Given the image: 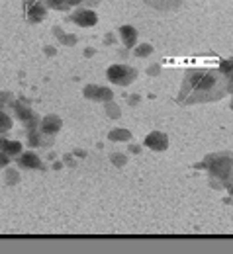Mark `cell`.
<instances>
[{"instance_id":"obj_1","label":"cell","mask_w":233,"mask_h":254,"mask_svg":"<svg viewBox=\"0 0 233 254\" xmlns=\"http://www.w3.org/2000/svg\"><path fill=\"white\" fill-rule=\"evenodd\" d=\"M227 92V80L219 71L210 69H192L184 74L178 104L192 106V104H206L221 100Z\"/></svg>"},{"instance_id":"obj_2","label":"cell","mask_w":233,"mask_h":254,"mask_svg":"<svg viewBox=\"0 0 233 254\" xmlns=\"http://www.w3.org/2000/svg\"><path fill=\"white\" fill-rule=\"evenodd\" d=\"M198 168H206L214 180L227 184V180L233 176V157L229 153H215L206 157L204 163L198 164Z\"/></svg>"},{"instance_id":"obj_3","label":"cell","mask_w":233,"mask_h":254,"mask_svg":"<svg viewBox=\"0 0 233 254\" xmlns=\"http://www.w3.org/2000/svg\"><path fill=\"white\" fill-rule=\"evenodd\" d=\"M6 108H10L12 111H14V115H16V119L26 127L28 131H32V129H39V115L30 108V106H24L20 100H14V98H10L8 100V104H6Z\"/></svg>"},{"instance_id":"obj_4","label":"cell","mask_w":233,"mask_h":254,"mask_svg":"<svg viewBox=\"0 0 233 254\" xmlns=\"http://www.w3.org/2000/svg\"><path fill=\"white\" fill-rule=\"evenodd\" d=\"M106 76L112 84L116 86H130L136 78H137V71L130 65H124V63H116L112 67H108L106 71Z\"/></svg>"},{"instance_id":"obj_5","label":"cell","mask_w":233,"mask_h":254,"mask_svg":"<svg viewBox=\"0 0 233 254\" xmlns=\"http://www.w3.org/2000/svg\"><path fill=\"white\" fill-rule=\"evenodd\" d=\"M71 22L77 24L78 28H92L98 24V14L92 10V8H86V6H77L73 12H71Z\"/></svg>"},{"instance_id":"obj_6","label":"cell","mask_w":233,"mask_h":254,"mask_svg":"<svg viewBox=\"0 0 233 254\" xmlns=\"http://www.w3.org/2000/svg\"><path fill=\"white\" fill-rule=\"evenodd\" d=\"M82 94L86 100H94V102H110L114 100V92L108 86H98V84H86L82 88Z\"/></svg>"},{"instance_id":"obj_7","label":"cell","mask_w":233,"mask_h":254,"mask_svg":"<svg viewBox=\"0 0 233 254\" xmlns=\"http://www.w3.org/2000/svg\"><path fill=\"white\" fill-rule=\"evenodd\" d=\"M145 147L155 151V153H163L169 149V137L163 133V131H151L147 137H145Z\"/></svg>"},{"instance_id":"obj_8","label":"cell","mask_w":233,"mask_h":254,"mask_svg":"<svg viewBox=\"0 0 233 254\" xmlns=\"http://www.w3.org/2000/svg\"><path fill=\"white\" fill-rule=\"evenodd\" d=\"M18 166L24 168V170H45V164L41 163V159L32 151L22 153L18 157Z\"/></svg>"},{"instance_id":"obj_9","label":"cell","mask_w":233,"mask_h":254,"mask_svg":"<svg viewBox=\"0 0 233 254\" xmlns=\"http://www.w3.org/2000/svg\"><path fill=\"white\" fill-rule=\"evenodd\" d=\"M63 127V119L59 115H45L41 121H39V131L45 133V135H57Z\"/></svg>"},{"instance_id":"obj_10","label":"cell","mask_w":233,"mask_h":254,"mask_svg":"<svg viewBox=\"0 0 233 254\" xmlns=\"http://www.w3.org/2000/svg\"><path fill=\"white\" fill-rule=\"evenodd\" d=\"M47 10H49V8L43 4V0H38V2H34L32 6L26 8V18H28L30 24H39V22L45 20Z\"/></svg>"},{"instance_id":"obj_11","label":"cell","mask_w":233,"mask_h":254,"mask_svg":"<svg viewBox=\"0 0 233 254\" xmlns=\"http://www.w3.org/2000/svg\"><path fill=\"white\" fill-rule=\"evenodd\" d=\"M53 143H55V139H53V135H45V133H41L39 129H32V131H28V145L30 147H53Z\"/></svg>"},{"instance_id":"obj_12","label":"cell","mask_w":233,"mask_h":254,"mask_svg":"<svg viewBox=\"0 0 233 254\" xmlns=\"http://www.w3.org/2000/svg\"><path fill=\"white\" fill-rule=\"evenodd\" d=\"M118 34H120V39H122V43L126 45V49H132V47L137 45L139 32H137L134 26H122V28L118 30Z\"/></svg>"},{"instance_id":"obj_13","label":"cell","mask_w":233,"mask_h":254,"mask_svg":"<svg viewBox=\"0 0 233 254\" xmlns=\"http://www.w3.org/2000/svg\"><path fill=\"white\" fill-rule=\"evenodd\" d=\"M145 2L151 8L159 10V12H173V10H176V8L182 6L184 0H145Z\"/></svg>"},{"instance_id":"obj_14","label":"cell","mask_w":233,"mask_h":254,"mask_svg":"<svg viewBox=\"0 0 233 254\" xmlns=\"http://www.w3.org/2000/svg\"><path fill=\"white\" fill-rule=\"evenodd\" d=\"M0 151H4V153L10 155V157H20V155L24 153L20 141H8V139H4V137H0Z\"/></svg>"},{"instance_id":"obj_15","label":"cell","mask_w":233,"mask_h":254,"mask_svg":"<svg viewBox=\"0 0 233 254\" xmlns=\"http://www.w3.org/2000/svg\"><path fill=\"white\" fill-rule=\"evenodd\" d=\"M217 71H219V73L225 76V80H227V92L233 94V57H231V59H225V61L219 65Z\"/></svg>"},{"instance_id":"obj_16","label":"cell","mask_w":233,"mask_h":254,"mask_svg":"<svg viewBox=\"0 0 233 254\" xmlns=\"http://www.w3.org/2000/svg\"><path fill=\"white\" fill-rule=\"evenodd\" d=\"M53 34H55V37L59 39V43H63V47H73V45L78 43V37H77L75 34H67V32H63L59 26L53 28Z\"/></svg>"},{"instance_id":"obj_17","label":"cell","mask_w":233,"mask_h":254,"mask_svg":"<svg viewBox=\"0 0 233 254\" xmlns=\"http://www.w3.org/2000/svg\"><path fill=\"white\" fill-rule=\"evenodd\" d=\"M108 139L116 141V143H128V141H132V131L124 129V127H118V129H112L108 133Z\"/></svg>"},{"instance_id":"obj_18","label":"cell","mask_w":233,"mask_h":254,"mask_svg":"<svg viewBox=\"0 0 233 254\" xmlns=\"http://www.w3.org/2000/svg\"><path fill=\"white\" fill-rule=\"evenodd\" d=\"M43 4L49 10H57V12H69L73 6L69 4V0H43Z\"/></svg>"},{"instance_id":"obj_19","label":"cell","mask_w":233,"mask_h":254,"mask_svg":"<svg viewBox=\"0 0 233 254\" xmlns=\"http://www.w3.org/2000/svg\"><path fill=\"white\" fill-rule=\"evenodd\" d=\"M14 125V119L4 111V108H0V135L2 133H8Z\"/></svg>"},{"instance_id":"obj_20","label":"cell","mask_w":233,"mask_h":254,"mask_svg":"<svg viewBox=\"0 0 233 254\" xmlns=\"http://www.w3.org/2000/svg\"><path fill=\"white\" fill-rule=\"evenodd\" d=\"M104 111H106V115H108L110 119H120V117H122V109H120V106L116 104L114 100L104 102Z\"/></svg>"},{"instance_id":"obj_21","label":"cell","mask_w":233,"mask_h":254,"mask_svg":"<svg viewBox=\"0 0 233 254\" xmlns=\"http://www.w3.org/2000/svg\"><path fill=\"white\" fill-rule=\"evenodd\" d=\"M20 182V172L16 168H8L6 166V172H4V184L6 186H16Z\"/></svg>"},{"instance_id":"obj_22","label":"cell","mask_w":233,"mask_h":254,"mask_svg":"<svg viewBox=\"0 0 233 254\" xmlns=\"http://www.w3.org/2000/svg\"><path fill=\"white\" fill-rule=\"evenodd\" d=\"M151 53H153V45H151V43H141V45H136V47H134V55L139 57V59H141V57H149Z\"/></svg>"},{"instance_id":"obj_23","label":"cell","mask_w":233,"mask_h":254,"mask_svg":"<svg viewBox=\"0 0 233 254\" xmlns=\"http://www.w3.org/2000/svg\"><path fill=\"white\" fill-rule=\"evenodd\" d=\"M110 161H112L114 166H118V168H122V166L128 164V157H126L124 153H114V155L110 157Z\"/></svg>"},{"instance_id":"obj_24","label":"cell","mask_w":233,"mask_h":254,"mask_svg":"<svg viewBox=\"0 0 233 254\" xmlns=\"http://www.w3.org/2000/svg\"><path fill=\"white\" fill-rule=\"evenodd\" d=\"M10 155H6L4 151H0V168H6L8 164H10Z\"/></svg>"},{"instance_id":"obj_25","label":"cell","mask_w":233,"mask_h":254,"mask_svg":"<svg viewBox=\"0 0 233 254\" xmlns=\"http://www.w3.org/2000/svg\"><path fill=\"white\" fill-rule=\"evenodd\" d=\"M147 74H149V76H157V74H161V65H159V63H153V65L147 69Z\"/></svg>"},{"instance_id":"obj_26","label":"cell","mask_w":233,"mask_h":254,"mask_svg":"<svg viewBox=\"0 0 233 254\" xmlns=\"http://www.w3.org/2000/svg\"><path fill=\"white\" fill-rule=\"evenodd\" d=\"M104 43H106V45H114V43H116V36H114V34H106V36H104Z\"/></svg>"},{"instance_id":"obj_27","label":"cell","mask_w":233,"mask_h":254,"mask_svg":"<svg viewBox=\"0 0 233 254\" xmlns=\"http://www.w3.org/2000/svg\"><path fill=\"white\" fill-rule=\"evenodd\" d=\"M43 53H45L47 57H55V53H57V51H55V47H51V45H47V47L43 49Z\"/></svg>"},{"instance_id":"obj_28","label":"cell","mask_w":233,"mask_h":254,"mask_svg":"<svg viewBox=\"0 0 233 254\" xmlns=\"http://www.w3.org/2000/svg\"><path fill=\"white\" fill-rule=\"evenodd\" d=\"M100 2V0H82V4L86 6V8H92V6H96Z\"/></svg>"},{"instance_id":"obj_29","label":"cell","mask_w":233,"mask_h":254,"mask_svg":"<svg viewBox=\"0 0 233 254\" xmlns=\"http://www.w3.org/2000/svg\"><path fill=\"white\" fill-rule=\"evenodd\" d=\"M130 153L137 155V153H141V147H139V145H134V143H132V145H130Z\"/></svg>"},{"instance_id":"obj_30","label":"cell","mask_w":233,"mask_h":254,"mask_svg":"<svg viewBox=\"0 0 233 254\" xmlns=\"http://www.w3.org/2000/svg\"><path fill=\"white\" fill-rule=\"evenodd\" d=\"M94 53H96V51H94L92 47H88V49H84V57H92Z\"/></svg>"},{"instance_id":"obj_31","label":"cell","mask_w":233,"mask_h":254,"mask_svg":"<svg viewBox=\"0 0 233 254\" xmlns=\"http://www.w3.org/2000/svg\"><path fill=\"white\" fill-rule=\"evenodd\" d=\"M69 4H71V6H80L82 0H69Z\"/></svg>"},{"instance_id":"obj_32","label":"cell","mask_w":233,"mask_h":254,"mask_svg":"<svg viewBox=\"0 0 233 254\" xmlns=\"http://www.w3.org/2000/svg\"><path fill=\"white\" fill-rule=\"evenodd\" d=\"M137 102H139V96H132V98H130V104H132V106H136Z\"/></svg>"},{"instance_id":"obj_33","label":"cell","mask_w":233,"mask_h":254,"mask_svg":"<svg viewBox=\"0 0 233 254\" xmlns=\"http://www.w3.org/2000/svg\"><path fill=\"white\" fill-rule=\"evenodd\" d=\"M34 2H38V0H24V8H28V6H32Z\"/></svg>"},{"instance_id":"obj_34","label":"cell","mask_w":233,"mask_h":254,"mask_svg":"<svg viewBox=\"0 0 233 254\" xmlns=\"http://www.w3.org/2000/svg\"><path fill=\"white\" fill-rule=\"evenodd\" d=\"M65 161H67V164H69V166H75V161H73V159H71V155H69V157H67V159H65Z\"/></svg>"},{"instance_id":"obj_35","label":"cell","mask_w":233,"mask_h":254,"mask_svg":"<svg viewBox=\"0 0 233 254\" xmlns=\"http://www.w3.org/2000/svg\"><path fill=\"white\" fill-rule=\"evenodd\" d=\"M53 168H55V170H61V168H63V163H55Z\"/></svg>"},{"instance_id":"obj_36","label":"cell","mask_w":233,"mask_h":254,"mask_svg":"<svg viewBox=\"0 0 233 254\" xmlns=\"http://www.w3.org/2000/svg\"><path fill=\"white\" fill-rule=\"evenodd\" d=\"M0 108H6V102H4L2 98H0Z\"/></svg>"},{"instance_id":"obj_37","label":"cell","mask_w":233,"mask_h":254,"mask_svg":"<svg viewBox=\"0 0 233 254\" xmlns=\"http://www.w3.org/2000/svg\"><path fill=\"white\" fill-rule=\"evenodd\" d=\"M231 108H233V100H231Z\"/></svg>"}]
</instances>
